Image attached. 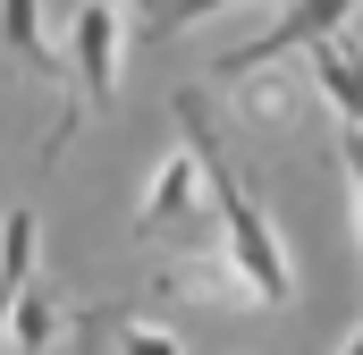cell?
Segmentation results:
<instances>
[{
  "label": "cell",
  "instance_id": "cell-1",
  "mask_svg": "<svg viewBox=\"0 0 363 355\" xmlns=\"http://www.w3.org/2000/svg\"><path fill=\"white\" fill-rule=\"evenodd\" d=\"M178 119H186V153L203 161L211 212H220V263L237 271V296H254V305H287V296H296V271H287V254H279V229L262 220V203L237 186L228 153H220V127H211V110H203V93H194V85L178 93Z\"/></svg>",
  "mask_w": 363,
  "mask_h": 355
},
{
  "label": "cell",
  "instance_id": "cell-2",
  "mask_svg": "<svg viewBox=\"0 0 363 355\" xmlns=\"http://www.w3.org/2000/svg\"><path fill=\"white\" fill-rule=\"evenodd\" d=\"M363 0H279V17L254 34V43H237V51H220L211 60V77L220 85H237V77H254V68H279L287 51H313V43H330V34H347V17H355Z\"/></svg>",
  "mask_w": 363,
  "mask_h": 355
},
{
  "label": "cell",
  "instance_id": "cell-3",
  "mask_svg": "<svg viewBox=\"0 0 363 355\" xmlns=\"http://www.w3.org/2000/svg\"><path fill=\"white\" fill-rule=\"evenodd\" d=\"M68 77H77V93H93V102H110L118 93V9L110 0H85L77 9V26H68Z\"/></svg>",
  "mask_w": 363,
  "mask_h": 355
},
{
  "label": "cell",
  "instance_id": "cell-4",
  "mask_svg": "<svg viewBox=\"0 0 363 355\" xmlns=\"http://www.w3.org/2000/svg\"><path fill=\"white\" fill-rule=\"evenodd\" d=\"M304 68H313L321 102L338 110V127H355V136H363V43H355V34H330V43L304 51Z\"/></svg>",
  "mask_w": 363,
  "mask_h": 355
},
{
  "label": "cell",
  "instance_id": "cell-5",
  "mask_svg": "<svg viewBox=\"0 0 363 355\" xmlns=\"http://www.w3.org/2000/svg\"><path fill=\"white\" fill-rule=\"evenodd\" d=\"M0 51H9L26 77H51V85H60V51L43 43V0H0Z\"/></svg>",
  "mask_w": 363,
  "mask_h": 355
},
{
  "label": "cell",
  "instance_id": "cell-6",
  "mask_svg": "<svg viewBox=\"0 0 363 355\" xmlns=\"http://www.w3.org/2000/svg\"><path fill=\"white\" fill-rule=\"evenodd\" d=\"M194 186H203V161H194V153H169V161L152 170V195H144L135 229H144V237H152V229H169L186 203H194Z\"/></svg>",
  "mask_w": 363,
  "mask_h": 355
},
{
  "label": "cell",
  "instance_id": "cell-7",
  "mask_svg": "<svg viewBox=\"0 0 363 355\" xmlns=\"http://www.w3.org/2000/svg\"><path fill=\"white\" fill-rule=\"evenodd\" d=\"M0 322H9V347L17 355H43L51 339H60V296H51V288H26V296H9Z\"/></svg>",
  "mask_w": 363,
  "mask_h": 355
},
{
  "label": "cell",
  "instance_id": "cell-8",
  "mask_svg": "<svg viewBox=\"0 0 363 355\" xmlns=\"http://www.w3.org/2000/svg\"><path fill=\"white\" fill-rule=\"evenodd\" d=\"M110 322H118V313H110ZM118 355H178V339L152 330V322H118Z\"/></svg>",
  "mask_w": 363,
  "mask_h": 355
},
{
  "label": "cell",
  "instance_id": "cell-9",
  "mask_svg": "<svg viewBox=\"0 0 363 355\" xmlns=\"http://www.w3.org/2000/svg\"><path fill=\"white\" fill-rule=\"evenodd\" d=\"M338 153H347V178H355V237H363V136L338 127Z\"/></svg>",
  "mask_w": 363,
  "mask_h": 355
},
{
  "label": "cell",
  "instance_id": "cell-10",
  "mask_svg": "<svg viewBox=\"0 0 363 355\" xmlns=\"http://www.w3.org/2000/svg\"><path fill=\"white\" fill-rule=\"evenodd\" d=\"M338 355H363V330H355V339H347V347H338Z\"/></svg>",
  "mask_w": 363,
  "mask_h": 355
},
{
  "label": "cell",
  "instance_id": "cell-11",
  "mask_svg": "<svg viewBox=\"0 0 363 355\" xmlns=\"http://www.w3.org/2000/svg\"><path fill=\"white\" fill-rule=\"evenodd\" d=\"M127 9H135V17H144V9H152V0H127Z\"/></svg>",
  "mask_w": 363,
  "mask_h": 355
}]
</instances>
